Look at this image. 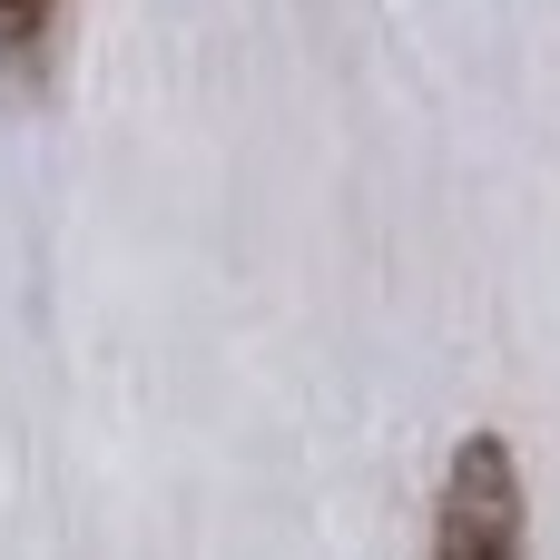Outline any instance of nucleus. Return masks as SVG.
Returning a JSON list of instances; mask_svg holds the SVG:
<instances>
[{"mask_svg": "<svg viewBox=\"0 0 560 560\" xmlns=\"http://www.w3.org/2000/svg\"><path fill=\"white\" fill-rule=\"evenodd\" d=\"M522 541H532L522 453L502 433H463L433 492V560H522Z\"/></svg>", "mask_w": 560, "mask_h": 560, "instance_id": "nucleus-1", "label": "nucleus"}, {"mask_svg": "<svg viewBox=\"0 0 560 560\" xmlns=\"http://www.w3.org/2000/svg\"><path fill=\"white\" fill-rule=\"evenodd\" d=\"M59 30H69V0H0V89H30L59 59Z\"/></svg>", "mask_w": 560, "mask_h": 560, "instance_id": "nucleus-2", "label": "nucleus"}]
</instances>
